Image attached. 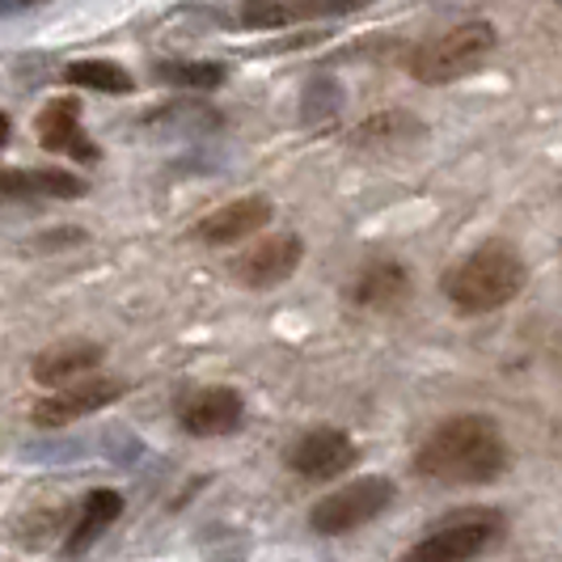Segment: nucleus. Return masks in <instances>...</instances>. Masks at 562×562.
<instances>
[{"instance_id":"f03ea898","label":"nucleus","mask_w":562,"mask_h":562,"mask_svg":"<svg viewBox=\"0 0 562 562\" xmlns=\"http://www.w3.org/2000/svg\"><path fill=\"white\" fill-rule=\"evenodd\" d=\"M525 258L512 250L507 241H486L474 254H465L449 276H445V296L457 313H495L507 301H516V292L525 288Z\"/></svg>"},{"instance_id":"1a4fd4ad","label":"nucleus","mask_w":562,"mask_h":562,"mask_svg":"<svg viewBox=\"0 0 562 562\" xmlns=\"http://www.w3.org/2000/svg\"><path fill=\"white\" fill-rule=\"evenodd\" d=\"M34 132H38V144H43L47 153H56V157H72V161H81V166L102 161V148L85 136L81 102H77V98H56V102H47L43 114L34 119Z\"/></svg>"},{"instance_id":"f257e3e1","label":"nucleus","mask_w":562,"mask_h":562,"mask_svg":"<svg viewBox=\"0 0 562 562\" xmlns=\"http://www.w3.org/2000/svg\"><path fill=\"white\" fill-rule=\"evenodd\" d=\"M512 449L499 423L486 415H452L415 452V470L445 486H482L507 474Z\"/></svg>"},{"instance_id":"2eb2a0df","label":"nucleus","mask_w":562,"mask_h":562,"mask_svg":"<svg viewBox=\"0 0 562 562\" xmlns=\"http://www.w3.org/2000/svg\"><path fill=\"white\" fill-rule=\"evenodd\" d=\"M123 516V495L119 491H111V486H98V491H89L81 504V520H77V529L68 533V541H64V554H85L98 537L111 529L114 520Z\"/></svg>"},{"instance_id":"0eeeda50","label":"nucleus","mask_w":562,"mask_h":562,"mask_svg":"<svg viewBox=\"0 0 562 562\" xmlns=\"http://www.w3.org/2000/svg\"><path fill=\"white\" fill-rule=\"evenodd\" d=\"M301 258H305V241L296 233H271L246 254H237L228 262V276L246 288H276L301 267Z\"/></svg>"},{"instance_id":"ddd939ff","label":"nucleus","mask_w":562,"mask_h":562,"mask_svg":"<svg viewBox=\"0 0 562 562\" xmlns=\"http://www.w3.org/2000/svg\"><path fill=\"white\" fill-rule=\"evenodd\" d=\"M106 360V351L89 338H68V342H56L47 347L38 360H34V381L38 385H72L89 372H98V364Z\"/></svg>"},{"instance_id":"20e7f679","label":"nucleus","mask_w":562,"mask_h":562,"mask_svg":"<svg viewBox=\"0 0 562 562\" xmlns=\"http://www.w3.org/2000/svg\"><path fill=\"white\" fill-rule=\"evenodd\" d=\"M394 499H397L394 482L381 479V474H368V479L347 482V486L330 491L322 504H313L310 525H313V533H322V537L356 533V529H364L368 520H376Z\"/></svg>"},{"instance_id":"6ab92c4d","label":"nucleus","mask_w":562,"mask_h":562,"mask_svg":"<svg viewBox=\"0 0 562 562\" xmlns=\"http://www.w3.org/2000/svg\"><path fill=\"white\" fill-rule=\"evenodd\" d=\"M338 93H342V89H338L335 81H326V77H322V81H313L310 89H305V106H301V111H305V119H317V111L322 114H335L338 106H342V98H338Z\"/></svg>"},{"instance_id":"423d86ee","label":"nucleus","mask_w":562,"mask_h":562,"mask_svg":"<svg viewBox=\"0 0 562 562\" xmlns=\"http://www.w3.org/2000/svg\"><path fill=\"white\" fill-rule=\"evenodd\" d=\"M123 394H127V385H123L119 376L93 372V376H81V381L64 385L59 394L43 397L30 419L38 423V427H68V423H77V419H85V415H93V411L119 402Z\"/></svg>"},{"instance_id":"412c9836","label":"nucleus","mask_w":562,"mask_h":562,"mask_svg":"<svg viewBox=\"0 0 562 562\" xmlns=\"http://www.w3.org/2000/svg\"><path fill=\"white\" fill-rule=\"evenodd\" d=\"M9 132H13V123H9V114L0 111V148L9 144Z\"/></svg>"},{"instance_id":"9b49d317","label":"nucleus","mask_w":562,"mask_h":562,"mask_svg":"<svg viewBox=\"0 0 562 562\" xmlns=\"http://www.w3.org/2000/svg\"><path fill=\"white\" fill-rule=\"evenodd\" d=\"M271 216H276V203L267 195H241L225 207H216L212 216H203L195 225V237L207 246H233V241H246L254 233H262L271 225Z\"/></svg>"},{"instance_id":"dca6fc26","label":"nucleus","mask_w":562,"mask_h":562,"mask_svg":"<svg viewBox=\"0 0 562 562\" xmlns=\"http://www.w3.org/2000/svg\"><path fill=\"white\" fill-rule=\"evenodd\" d=\"M406 292H411V276L402 262H372L360 271V280L351 288V301L360 310H394Z\"/></svg>"},{"instance_id":"a211bd4d","label":"nucleus","mask_w":562,"mask_h":562,"mask_svg":"<svg viewBox=\"0 0 562 562\" xmlns=\"http://www.w3.org/2000/svg\"><path fill=\"white\" fill-rule=\"evenodd\" d=\"M64 77H68V85H81L93 93H127L132 89V72L114 59H72Z\"/></svg>"},{"instance_id":"6e6552de","label":"nucleus","mask_w":562,"mask_h":562,"mask_svg":"<svg viewBox=\"0 0 562 562\" xmlns=\"http://www.w3.org/2000/svg\"><path fill=\"white\" fill-rule=\"evenodd\" d=\"M356 465V445L338 427H310L292 449H288V470H296L310 482H330Z\"/></svg>"},{"instance_id":"f8f14e48","label":"nucleus","mask_w":562,"mask_h":562,"mask_svg":"<svg viewBox=\"0 0 562 562\" xmlns=\"http://www.w3.org/2000/svg\"><path fill=\"white\" fill-rule=\"evenodd\" d=\"M368 4L372 0H246L241 22L250 30H276L292 22H313V18H342Z\"/></svg>"},{"instance_id":"4468645a","label":"nucleus","mask_w":562,"mask_h":562,"mask_svg":"<svg viewBox=\"0 0 562 562\" xmlns=\"http://www.w3.org/2000/svg\"><path fill=\"white\" fill-rule=\"evenodd\" d=\"M85 182L68 169H4L0 166V199H77Z\"/></svg>"},{"instance_id":"7ed1b4c3","label":"nucleus","mask_w":562,"mask_h":562,"mask_svg":"<svg viewBox=\"0 0 562 562\" xmlns=\"http://www.w3.org/2000/svg\"><path fill=\"white\" fill-rule=\"evenodd\" d=\"M499 30L491 22H461L449 26L445 34L427 38L411 52V77L419 85H452L461 77H470L474 68H482V59L495 52Z\"/></svg>"},{"instance_id":"9d476101","label":"nucleus","mask_w":562,"mask_h":562,"mask_svg":"<svg viewBox=\"0 0 562 562\" xmlns=\"http://www.w3.org/2000/svg\"><path fill=\"white\" fill-rule=\"evenodd\" d=\"M246 419V397L228 385H207V390H195L191 397H182L178 406V423L187 436H199V440H212V436H228L233 427H241Z\"/></svg>"},{"instance_id":"f3484780","label":"nucleus","mask_w":562,"mask_h":562,"mask_svg":"<svg viewBox=\"0 0 562 562\" xmlns=\"http://www.w3.org/2000/svg\"><path fill=\"white\" fill-rule=\"evenodd\" d=\"M153 77L178 89H221L228 77V68L221 59H157Z\"/></svg>"},{"instance_id":"aec40b11","label":"nucleus","mask_w":562,"mask_h":562,"mask_svg":"<svg viewBox=\"0 0 562 562\" xmlns=\"http://www.w3.org/2000/svg\"><path fill=\"white\" fill-rule=\"evenodd\" d=\"M52 0H0V18H22V13H34Z\"/></svg>"},{"instance_id":"39448f33","label":"nucleus","mask_w":562,"mask_h":562,"mask_svg":"<svg viewBox=\"0 0 562 562\" xmlns=\"http://www.w3.org/2000/svg\"><path fill=\"white\" fill-rule=\"evenodd\" d=\"M504 537V516L499 512H457L449 525H440L436 533H427L406 550L402 562H470L479 559L486 546H495Z\"/></svg>"}]
</instances>
